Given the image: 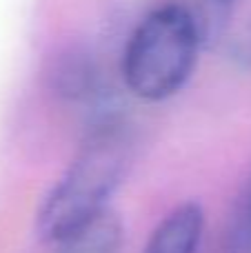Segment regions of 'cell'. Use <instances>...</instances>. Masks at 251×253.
<instances>
[{"label": "cell", "instance_id": "obj_7", "mask_svg": "<svg viewBox=\"0 0 251 253\" xmlns=\"http://www.w3.org/2000/svg\"><path fill=\"white\" fill-rule=\"evenodd\" d=\"M225 53L234 67L251 71V16L236 25L225 38Z\"/></svg>", "mask_w": 251, "mask_h": 253}, {"label": "cell", "instance_id": "obj_2", "mask_svg": "<svg viewBox=\"0 0 251 253\" xmlns=\"http://www.w3.org/2000/svg\"><path fill=\"white\" fill-rule=\"evenodd\" d=\"M198 18L182 4L151 9L129 34L123 49L120 76L131 96L163 102L185 89L198 65Z\"/></svg>", "mask_w": 251, "mask_h": 253}, {"label": "cell", "instance_id": "obj_1", "mask_svg": "<svg viewBox=\"0 0 251 253\" xmlns=\"http://www.w3.org/2000/svg\"><path fill=\"white\" fill-rule=\"evenodd\" d=\"M136 156L133 126L118 111L91 120L78 151L42 198L36 231L44 242L67 238L109 211Z\"/></svg>", "mask_w": 251, "mask_h": 253}, {"label": "cell", "instance_id": "obj_3", "mask_svg": "<svg viewBox=\"0 0 251 253\" xmlns=\"http://www.w3.org/2000/svg\"><path fill=\"white\" fill-rule=\"evenodd\" d=\"M47 84L67 105L93 109V120L114 114L111 96L98 60L80 47L62 49L47 69Z\"/></svg>", "mask_w": 251, "mask_h": 253}, {"label": "cell", "instance_id": "obj_5", "mask_svg": "<svg viewBox=\"0 0 251 253\" xmlns=\"http://www.w3.org/2000/svg\"><path fill=\"white\" fill-rule=\"evenodd\" d=\"M123 222L114 211H107L93 222L53 242V253H120L123 251Z\"/></svg>", "mask_w": 251, "mask_h": 253}, {"label": "cell", "instance_id": "obj_4", "mask_svg": "<svg viewBox=\"0 0 251 253\" xmlns=\"http://www.w3.org/2000/svg\"><path fill=\"white\" fill-rule=\"evenodd\" d=\"M205 224V209L198 202H180L156 224L142 253H198Z\"/></svg>", "mask_w": 251, "mask_h": 253}, {"label": "cell", "instance_id": "obj_8", "mask_svg": "<svg viewBox=\"0 0 251 253\" xmlns=\"http://www.w3.org/2000/svg\"><path fill=\"white\" fill-rule=\"evenodd\" d=\"M216 2H236V0H216Z\"/></svg>", "mask_w": 251, "mask_h": 253}, {"label": "cell", "instance_id": "obj_6", "mask_svg": "<svg viewBox=\"0 0 251 253\" xmlns=\"http://www.w3.org/2000/svg\"><path fill=\"white\" fill-rule=\"evenodd\" d=\"M218 253H251V175L238 189L225 215Z\"/></svg>", "mask_w": 251, "mask_h": 253}]
</instances>
